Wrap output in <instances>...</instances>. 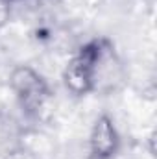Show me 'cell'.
I'll list each match as a JSON object with an SVG mask.
<instances>
[{
	"label": "cell",
	"instance_id": "277c9868",
	"mask_svg": "<svg viewBox=\"0 0 157 159\" xmlns=\"http://www.w3.org/2000/svg\"><path fill=\"white\" fill-rule=\"evenodd\" d=\"M120 148V135L109 115L94 120L89 135V156L94 159H113Z\"/></svg>",
	"mask_w": 157,
	"mask_h": 159
},
{
	"label": "cell",
	"instance_id": "3957f363",
	"mask_svg": "<svg viewBox=\"0 0 157 159\" xmlns=\"http://www.w3.org/2000/svg\"><path fill=\"white\" fill-rule=\"evenodd\" d=\"M65 87L76 94L83 96L92 93V44L87 43L78 50V54L67 63L63 70Z\"/></svg>",
	"mask_w": 157,
	"mask_h": 159
},
{
	"label": "cell",
	"instance_id": "7a4b0ae2",
	"mask_svg": "<svg viewBox=\"0 0 157 159\" xmlns=\"http://www.w3.org/2000/svg\"><path fill=\"white\" fill-rule=\"evenodd\" d=\"M9 87L15 93L20 107L26 113H39L50 98V87L46 80L30 65H19L9 74Z\"/></svg>",
	"mask_w": 157,
	"mask_h": 159
},
{
	"label": "cell",
	"instance_id": "5b68a950",
	"mask_svg": "<svg viewBox=\"0 0 157 159\" xmlns=\"http://www.w3.org/2000/svg\"><path fill=\"white\" fill-rule=\"evenodd\" d=\"M24 154V128L7 111H0V159H19Z\"/></svg>",
	"mask_w": 157,
	"mask_h": 159
},
{
	"label": "cell",
	"instance_id": "ba28073f",
	"mask_svg": "<svg viewBox=\"0 0 157 159\" xmlns=\"http://www.w3.org/2000/svg\"><path fill=\"white\" fill-rule=\"evenodd\" d=\"M11 2H13V0H11Z\"/></svg>",
	"mask_w": 157,
	"mask_h": 159
},
{
	"label": "cell",
	"instance_id": "8992f818",
	"mask_svg": "<svg viewBox=\"0 0 157 159\" xmlns=\"http://www.w3.org/2000/svg\"><path fill=\"white\" fill-rule=\"evenodd\" d=\"M11 0H0V30L7 26L11 19Z\"/></svg>",
	"mask_w": 157,
	"mask_h": 159
},
{
	"label": "cell",
	"instance_id": "6da1fadb",
	"mask_svg": "<svg viewBox=\"0 0 157 159\" xmlns=\"http://www.w3.org/2000/svg\"><path fill=\"white\" fill-rule=\"evenodd\" d=\"M92 44V93H111L124 83L126 72L115 46L105 39H94Z\"/></svg>",
	"mask_w": 157,
	"mask_h": 159
},
{
	"label": "cell",
	"instance_id": "52a82bcc",
	"mask_svg": "<svg viewBox=\"0 0 157 159\" xmlns=\"http://www.w3.org/2000/svg\"><path fill=\"white\" fill-rule=\"evenodd\" d=\"M87 159H94V157H91V156H89V157H87Z\"/></svg>",
	"mask_w": 157,
	"mask_h": 159
}]
</instances>
